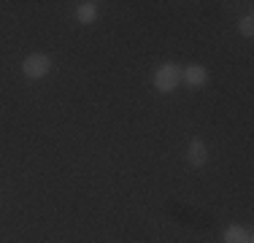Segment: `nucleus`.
Segmentation results:
<instances>
[{
  "instance_id": "1",
  "label": "nucleus",
  "mask_w": 254,
  "mask_h": 243,
  "mask_svg": "<svg viewBox=\"0 0 254 243\" xmlns=\"http://www.w3.org/2000/svg\"><path fill=\"white\" fill-rule=\"evenodd\" d=\"M152 84H154L157 92H162V95L173 92V89L181 84V65H176V62H162L160 68L154 70Z\"/></svg>"
},
{
  "instance_id": "2",
  "label": "nucleus",
  "mask_w": 254,
  "mask_h": 243,
  "mask_svg": "<svg viewBox=\"0 0 254 243\" xmlns=\"http://www.w3.org/2000/svg\"><path fill=\"white\" fill-rule=\"evenodd\" d=\"M22 73H25L27 78H46L52 73V57L49 54H27L25 62H22Z\"/></svg>"
},
{
  "instance_id": "3",
  "label": "nucleus",
  "mask_w": 254,
  "mask_h": 243,
  "mask_svg": "<svg viewBox=\"0 0 254 243\" xmlns=\"http://www.w3.org/2000/svg\"><path fill=\"white\" fill-rule=\"evenodd\" d=\"M181 84H187L190 89H200L208 84V70L203 65H187L181 68Z\"/></svg>"
},
{
  "instance_id": "4",
  "label": "nucleus",
  "mask_w": 254,
  "mask_h": 243,
  "mask_svg": "<svg viewBox=\"0 0 254 243\" xmlns=\"http://www.w3.org/2000/svg\"><path fill=\"white\" fill-rule=\"evenodd\" d=\"M187 160H190L192 168H203L208 162V146H205L200 138L190 141V149H187Z\"/></svg>"
},
{
  "instance_id": "5",
  "label": "nucleus",
  "mask_w": 254,
  "mask_h": 243,
  "mask_svg": "<svg viewBox=\"0 0 254 243\" xmlns=\"http://www.w3.org/2000/svg\"><path fill=\"white\" fill-rule=\"evenodd\" d=\"M76 19L81 24H92L98 19V3H92V0H84V3L76 5Z\"/></svg>"
},
{
  "instance_id": "6",
  "label": "nucleus",
  "mask_w": 254,
  "mask_h": 243,
  "mask_svg": "<svg viewBox=\"0 0 254 243\" xmlns=\"http://www.w3.org/2000/svg\"><path fill=\"white\" fill-rule=\"evenodd\" d=\"M225 243H252V235L246 227H241V224H230L225 230Z\"/></svg>"
},
{
  "instance_id": "7",
  "label": "nucleus",
  "mask_w": 254,
  "mask_h": 243,
  "mask_svg": "<svg viewBox=\"0 0 254 243\" xmlns=\"http://www.w3.org/2000/svg\"><path fill=\"white\" fill-rule=\"evenodd\" d=\"M238 33L244 35V38H252V35H254V16L252 14H246L244 19L238 22Z\"/></svg>"
}]
</instances>
